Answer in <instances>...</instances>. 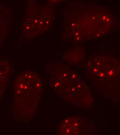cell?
Instances as JSON below:
<instances>
[{"mask_svg": "<svg viewBox=\"0 0 120 135\" xmlns=\"http://www.w3.org/2000/svg\"><path fill=\"white\" fill-rule=\"evenodd\" d=\"M85 54V49L80 46L71 48L64 56V59L71 65H78L84 59Z\"/></svg>", "mask_w": 120, "mask_h": 135, "instance_id": "9c48e42d", "label": "cell"}, {"mask_svg": "<svg viewBox=\"0 0 120 135\" xmlns=\"http://www.w3.org/2000/svg\"><path fill=\"white\" fill-rule=\"evenodd\" d=\"M43 91L40 75L34 71L21 72L14 83L13 117L17 120L29 122L37 112Z\"/></svg>", "mask_w": 120, "mask_h": 135, "instance_id": "277c9868", "label": "cell"}, {"mask_svg": "<svg viewBox=\"0 0 120 135\" xmlns=\"http://www.w3.org/2000/svg\"><path fill=\"white\" fill-rule=\"evenodd\" d=\"M13 13L12 8L0 4V46L12 29Z\"/></svg>", "mask_w": 120, "mask_h": 135, "instance_id": "52a82bcc", "label": "cell"}, {"mask_svg": "<svg viewBox=\"0 0 120 135\" xmlns=\"http://www.w3.org/2000/svg\"><path fill=\"white\" fill-rule=\"evenodd\" d=\"M14 70V66L11 61L6 58L0 59V100L4 96Z\"/></svg>", "mask_w": 120, "mask_h": 135, "instance_id": "ba28073f", "label": "cell"}, {"mask_svg": "<svg viewBox=\"0 0 120 135\" xmlns=\"http://www.w3.org/2000/svg\"><path fill=\"white\" fill-rule=\"evenodd\" d=\"M84 74L103 97L120 102V61L111 53L92 55L82 65Z\"/></svg>", "mask_w": 120, "mask_h": 135, "instance_id": "7a4b0ae2", "label": "cell"}, {"mask_svg": "<svg viewBox=\"0 0 120 135\" xmlns=\"http://www.w3.org/2000/svg\"><path fill=\"white\" fill-rule=\"evenodd\" d=\"M55 18L52 5H44L35 0H27L20 40L29 42L47 31Z\"/></svg>", "mask_w": 120, "mask_h": 135, "instance_id": "5b68a950", "label": "cell"}, {"mask_svg": "<svg viewBox=\"0 0 120 135\" xmlns=\"http://www.w3.org/2000/svg\"><path fill=\"white\" fill-rule=\"evenodd\" d=\"M50 4H55L63 2L64 0H47Z\"/></svg>", "mask_w": 120, "mask_h": 135, "instance_id": "30bf717a", "label": "cell"}, {"mask_svg": "<svg viewBox=\"0 0 120 135\" xmlns=\"http://www.w3.org/2000/svg\"><path fill=\"white\" fill-rule=\"evenodd\" d=\"M50 75L49 85L65 101L75 107L91 109L94 98L86 82L76 72L61 62L47 66Z\"/></svg>", "mask_w": 120, "mask_h": 135, "instance_id": "3957f363", "label": "cell"}, {"mask_svg": "<svg viewBox=\"0 0 120 135\" xmlns=\"http://www.w3.org/2000/svg\"><path fill=\"white\" fill-rule=\"evenodd\" d=\"M63 31L62 40L82 43L114 31L120 27V17L96 3L74 2L61 12Z\"/></svg>", "mask_w": 120, "mask_h": 135, "instance_id": "6da1fadb", "label": "cell"}, {"mask_svg": "<svg viewBox=\"0 0 120 135\" xmlns=\"http://www.w3.org/2000/svg\"><path fill=\"white\" fill-rule=\"evenodd\" d=\"M96 126L92 120L80 116L67 117L59 124L56 134L61 135H94Z\"/></svg>", "mask_w": 120, "mask_h": 135, "instance_id": "8992f818", "label": "cell"}]
</instances>
